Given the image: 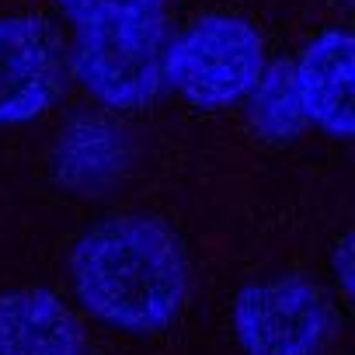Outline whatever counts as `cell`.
<instances>
[{
  "mask_svg": "<svg viewBox=\"0 0 355 355\" xmlns=\"http://www.w3.org/2000/svg\"><path fill=\"white\" fill-rule=\"evenodd\" d=\"M60 46L32 15L0 18V125L39 119L60 98Z\"/></svg>",
  "mask_w": 355,
  "mask_h": 355,
  "instance_id": "obj_5",
  "label": "cell"
},
{
  "mask_svg": "<svg viewBox=\"0 0 355 355\" xmlns=\"http://www.w3.org/2000/svg\"><path fill=\"white\" fill-rule=\"evenodd\" d=\"M164 0H60L67 18L80 28L98 25H125V21H150L157 18Z\"/></svg>",
  "mask_w": 355,
  "mask_h": 355,
  "instance_id": "obj_10",
  "label": "cell"
},
{
  "mask_svg": "<svg viewBox=\"0 0 355 355\" xmlns=\"http://www.w3.org/2000/svg\"><path fill=\"white\" fill-rule=\"evenodd\" d=\"M77 300L105 324L153 334L174 324L192 296V258L164 220L125 213L91 227L73 254Z\"/></svg>",
  "mask_w": 355,
  "mask_h": 355,
  "instance_id": "obj_1",
  "label": "cell"
},
{
  "mask_svg": "<svg viewBox=\"0 0 355 355\" xmlns=\"http://www.w3.org/2000/svg\"><path fill=\"white\" fill-rule=\"evenodd\" d=\"M234 331L244 355H324L334 334V310L300 275L261 279L241 289Z\"/></svg>",
  "mask_w": 355,
  "mask_h": 355,
  "instance_id": "obj_3",
  "label": "cell"
},
{
  "mask_svg": "<svg viewBox=\"0 0 355 355\" xmlns=\"http://www.w3.org/2000/svg\"><path fill=\"white\" fill-rule=\"evenodd\" d=\"M251 115H254V125L265 139L289 143L303 132L306 115L300 105L296 73H293L289 60H279V63L261 70V77L251 91Z\"/></svg>",
  "mask_w": 355,
  "mask_h": 355,
  "instance_id": "obj_9",
  "label": "cell"
},
{
  "mask_svg": "<svg viewBox=\"0 0 355 355\" xmlns=\"http://www.w3.org/2000/svg\"><path fill=\"white\" fill-rule=\"evenodd\" d=\"M352 244H355V237L345 234L338 244V254H334V268H338V282H341L345 296H352Z\"/></svg>",
  "mask_w": 355,
  "mask_h": 355,
  "instance_id": "obj_11",
  "label": "cell"
},
{
  "mask_svg": "<svg viewBox=\"0 0 355 355\" xmlns=\"http://www.w3.org/2000/svg\"><path fill=\"white\" fill-rule=\"evenodd\" d=\"M296 91L306 122L327 136L348 139L355 132V39L345 28H327L306 42L293 63Z\"/></svg>",
  "mask_w": 355,
  "mask_h": 355,
  "instance_id": "obj_6",
  "label": "cell"
},
{
  "mask_svg": "<svg viewBox=\"0 0 355 355\" xmlns=\"http://www.w3.org/2000/svg\"><path fill=\"white\" fill-rule=\"evenodd\" d=\"M122 143L119 132L94 115L73 119L60 139V174L70 185H98L119 167Z\"/></svg>",
  "mask_w": 355,
  "mask_h": 355,
  "instance_id": "obj_8",
  "label": "cell"
},
{
  "mask_svg": "<svg viewBox=\"0 0 355 355\" xmlns=\"http://www.w3.org/2000/svg\"><path fill=\"white\" fill-rule=\"evenodd\" d=\"M0 355H87L84 327L49 289L0 296Z\"/></svg>",
  "mask_w": 355,
  "mask_h": 355,
  "instance_id": "obj_7",
  "label": "cell"
},
{
  "mask_svg": "<svg viewBox=\"0 0 355 355\" xmlns=\"http://www.w3.org/2000/svg\"><path fill=\"white\" fill-rule=\"evenodd\" d=\"M160 21H125L80 28L73 70L80 84L115 112L146 108L164 84V42Z\"/></svg>",
  "mask_w": 355,
  "mask_h": 355,
  "instance_id": "obj_4",
  "label": "cell"
},
{
  "mask_svg": "<svg viewBox=\"0 0 355 355\" xmlns=\"http://www.w3.org/2000/svg\"><path fill=\"white\" fill-rule=\"evenodd\" d=\"M261 70V35L234 15L202 18L164 53V80L199 108H227L248 98Z\"/></svg>",
  "mask_w": 355,
  "mask_h": 355,
  "instance_id": "obj_2",
  "label": "cell"
}]
</instances>
